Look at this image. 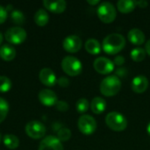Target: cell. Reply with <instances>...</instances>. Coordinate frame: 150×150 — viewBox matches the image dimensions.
Wrapping results in <instances>:
<instances>
[{
    "label": "cell",
    "mask_w": 150,
    "mask_h": 150,
    "mask_svg": "<svg viewBox=\"0 0 150 150\" xmlns=\"http://www.w3.org/2000/svg\"><path fill=\"white\" fill-rule=\"evenodd\" d=\"M126 46V39L123 35L113 33L105 37L102 42V49L108 54H116L123 50Z\"/></svg>",
    "instance_id": "cell-1"
},
{
    "label": "cell",
    "mask_w": 150,
    "mask_h": 150,
    "mask_svg": "<svg viewBox=\"0 0 150 150\" xmlns=\"http://www.w3.org/2000/svg\"><path fill=\"white\" fill-rule=\"evenodd\" d=\"M121 85V80L117 76H108L101 81L99 91L105 97H113L119 93Z\"/></svg>",
    "instance_id": "cell-2"
},
{
    "label": "cell",
    "mask_w": 150,
    "mask_h": 150,
    "mask_svg": "<svg viewBox=\"0 0 150 150\" xmlns=\"http://www.w3.org/2000/svg\"><path fill=\"white\" fill-rule=\"evenodd\" d=\"M106 126L115 132L124 131L127 127V120L119 112H111L105 116Z\"/></svg>",
    "instance_id": "cell-3"
},
{
    "label": "cell",
    "mask_w": 150,
    "mask_h": 150,
    "mask_svg": "<svg viewBox=\"0 0 150 150\" xmlns=\"http://www.w3.org/2000/svg\"><path fill=\"white\" fill-rule=\"evenodd\" d=\"M62 70L69 76H76L81 74L83 66L80 60L75 56H65L62 61Z\"/></svg>",
    "instance_id": "cell-4"
},
{
    "label": "cell",
    "mask_w": 150,
    "mask_h": 150,
    "mask_svg": "<svg viewBox=\"0 0 150 150\" xmlns=\"http://www.w3.org/2000/svg\"><path fill=\"white\" fill-rule=\"evenodd\" d=\"M97 13L99 19L105 24H110L113 22L117 16L116 9L114 5L110 2L100 3L97 10Z\"/></svg>",
    "instance_id": "cell-5"
},
{
    "label": "cell",
    "mask_w": 150,
    "mask_h": 150,
    "mask_svg": "<svg viewBox=\"0 0 150 150\" xmlns=\"http://www.w3.org/2000/svg\"><path fill=\"white\" fill-rule=\"evenodd\" d=\"M77 127L79 131L84 135H91L97 129L96 120L88 114H83L78 119Z\"/></svg>",
    "instance_id": "cell-6"
},
{
    "label": "cell",
    "mask_w": 150,
    "mask_h": 150,
    "mask_svg": "<svg viewBox=\"0 0 150 150\" xmlns=\"http://www.w3.org/2000/svg\"><path fill=\"white\" fill-rule=\"evenodd\" d=\"M26 32L18 26L16 27H11L9 28L4 34L5 40L11 43V44H14V45H18L23 43L25 39H26Z\"/></svg>",
    "instance_id": "cell-7"
},
{
    "label": "cell",
    "mask_w": 150,
    "mask_h": 150,
    "mask_svg": "<svg viewBox=\"0 0 150 150\" xmlns=\"http://www.w3.org/2000/svg\"><path fill=\"white\" fill-rule=\"evenodd\" d=\"M25 134L32 139H41L46 134V127L40 121L32 120L25 125Z\"/></svg>",
    "instance_id": "cell-8"
},
{
    "label": "cell",
    "mask_w": 150,
    "mask_h": 150,
    "mask_svg": "<svg viewBox=\"0 0 150 150\" xmlns=\"http://www.w3.org/2000/svg\"><path fill=\"white\" fill-rule=\"evenodd\" d=\"M114 63L106 57H98L93 62L94 69L101 75H108L114 70Z\"/></svg>",
    "instance_id": "cell-9"
},
{
    "label": "cell",
    "mask_w": 150,
    "mask_h": 150,
    "mask_svg": "<svg viewBox=\"0 0 150 150\" xmlns=\"http://www.w3.org/2000/svg\"><path fill=\"white\" fill-rule=\"evenodd\" d=\"M62 47L69 53H76L82 47V40L77 35H69L63 40Z\"/></svg>",
    "instance_id": "cell-10"
},
{
    "label": "cell",
    "mask_w": 150,
    "mask_h": 150,
    "mask_svg": "<svg viewBox=\"0 0 150 150\" xmlns=\"http://www.w3.org/2000/svg\"><path fill=\"white\" fill-rule=\"evenodd\" d=\"M39 150H63V146L57 137L49 135L41 141Z\"/></svg>",
    "instance_id": "cell-11"
},
{
    "label": "cell",
    "mask_w": 150,
    "mask_h": 150,
    "mask_svg": "<svg viewBox=\"0 0 150 150\" xmlns=\"http://www.w3.org/2000/svg\"><path fill=\"white\" fill-rule=\"evenodd\" d=\"M39 100L45 106H53L55 105L58 102L57 95L51 90L44 89L41 90L39 93Z\"/></svg>",
    "instance_id": "cell-12"
},
{
    "label": "cell",
    "mask_w": 150,
    "mask_h": 150,
    "mask_svg": "<svg viewBox=\"0 0 150 150\" xmlns=\"http://www.w3.org/2000/svg\"><path fill=\"white\" fill-rule=\"evenodd\" d=\"M40 81L46 86L53 87L57 83V78L54 72L49 68L42 69L39 73Z\"/></svg>",
    "instance_id": "cell-13"
},
{
    "label": "cell",
    "mask_w": 150,
    "mask_h": 150,
    "mask_svg": "<svg viewBox=\"0 0 150 150\" xmlns=\"http://www.w3.org/2000/svg\"><path fill=\"white\" fill-rule=\"evenodd\" d=\"M131 87L133 91H134L135 93H143L147 91L149 87V79L143 75H139L132 80Z\"/></svg>",
    "instance_id": "cell-14"
},
{
    "label": "cell",
    "mask_w": 150,
    "mask_h": 150,
    "mask_svg": "<svg viewBox=\"0 0 150 150\" xmlns=\"http://www.w3.org/2000/svg\"><path fill=\"white\" fill-rule=\"evenodd\" d=\"M43 4L47 9L53 13H62L66 10L67 7V3L64 0H57V1H50V0H44Z\"/></svg>",
    "instance_id": "cell-15"
},
{
    "label": "cell",
    "mask_w": 150,
    "mask_h": 150,
    "mask_svg": "<svg viewBox=\"0 0 150 150\" xmlns=\"http://www.w3.org/2000/svg\"><path fill=\"white\" fill-rule=\"evenodd\" d=\"M129 41L136 46H141L145 42V34L139 28H132L127 34Z\"/></svg>",
    "instance_id": "cell-16"
},
{
    "label": "cell",
    "mask_w": 150,
    "mask_h": 150,
    "mask_svg": "<svg viewBox=\"0 0 150 150\" xmlns=\"http://www.w3.org/2000/svg\"><path fill=\"white\" fill-rule=\"evenodd\" d=\"M91 112L95 114H101L106 109V101L101 97H96L91 103Z\"/></svg>",
    "instance_id": "cell-17"
},
{
    "label": "cell",
    "mask_w": 150,
    "mask_h": 150,
    "mask_svg": "<svg viewBox=\"0 0 150 150\" xmlns=\"http://www.w3.org/2000/svg\"><path fill=\"white\" fill-rule=\"evenodd\" d=\"M85 50L93 55H97L101 52V45L100 42L96 39H89L86 40L84 44Z\"/></svg>",
    "instance_id": "cell-18"
},
{
    "label": "cell",
    "mask_w": 150,
    "mask_h": 150,
    "mask_svg": "<svg viewBox=\"0 0 150 150\" xmlns=\"http://www.w3.org/2000/svg\"><path fill=\"white\" fill-rule=\"evenodd\" d=\"M16 56V50L13 47L10 45H4L0 47V57L6 61L11 62L12 61Z\"/></svg>",
    "instance_id": "cell-19"
},
{
    "label": "cell",
    "mask_w": 150,
    "mask_h": 150,
    "mask_svg": "<svg viewBox=\"0 0 150 150\" xmlns=\"http://www.w3.org/2000/svg\"><path fill=\"white\" fill-rule=\"evenodd\" d=\"M136 7L135 1L132 0H120L117 3V8L118 10L124 14L132 12Z\"/></svg>",
    "instance_id": "cell-20"
},
{
    "label": "cell",
    "mask_w": 150,
    "mask_h": 150,
    "mask_svg": "<svg viewBox=\"0 0 150 150\" xmlns=\"http://www.w3.org/2000/svg\"><path fill=\"white\" fill-rule=\"evenodd\" d=\"M33 19L36 25H38L39 26H44L48 23L49 16L44 9H40L34 14Z\"/></svg>",
    "instance_id": "cell-21"
},
{
    "label": "cell",
    "mask_w": 150,
    "mask_h": 150,
    "mask_svg": "<svg viewBox=\"0 0 150 150\" xmlns=\"http://www.w3.org/2000/svg\"><path fill=\"white\" fill-rule=\"evenodd\" d=\"M4 146L9 149H16L19 146V140L14 134H5L3 139Z\"/></svg>",
    "instance_id": "cell-22"
},
{
    "label": "cell",
    "mask_w": 150,
    "mask_h": 150,
    "mask_svg": "<svg viewBox=\"0 0 150 150\" xmlns=\"http://www.w3.org/2000/svg\"><path fill=\"white\" fill-rule=\"evenodd\" d=\"M146 54H147V53H146L145 49H143L142 47H135V48L132 49V51L130 52V56H131L132 60L136 62H142L145 59Z\"/></svg>",
    "instance_id": "cell-23"
},
{
    "label": "cell",
    "mask_w": 150,
    "mask_h": 150,
    "mask_svg": "<svg viewBox=\"0 0 150 150\" xmlns=\"http://www.w3.org/2000/svg\"><path fill=\"white\" fill-rule=\"evenodd\" d=\"M11 19L16 25H23L25 22V16L22 11L14 10L11 13Z\"/></svg>",
    "instance_id": "cell-24"
},
{
    "label": "cell",
    "mask_w": 150,
    "mask_h": 150,
    "mask_svg": "<svg viewBox=\"0 0 150 150\" xmlns=\"http://www.w3.org/2000/svg\"><path fill=\"white\" fill-rule=\"evenodd\" d=\"M8 112H9L8 102L0 97V123H2L6 119Z\"/></svg>",
    "instance_id": "cell-25"
},
{
    "label": "cell",
    "mask_w": 150,
    "mask_h": 150,
    "mask_svg": "<svg viewBox=\"0 0 150 150\" xmlns=\"http://www.w3.org/2000/svg\"><path fill=\"white\" fill-rule=\"evenodd\" d=\"M89 107H90L89 101L86 98H82L78 99L76 104V111L79 113L86 112L88 111Z\"/></svg>",
    "instance_id": "cell-26"
},
{
    "label": "cell",
    "mask_w": 150,
    "mask_h": 150,
    "mask_svg": "<svg viewBox=\"0 0 150 150\" xmlns=\"http://www.w3.org/2000/svg\"><path fill=\"white\" fill-rule=\"evenodd\" d=\"M11 88V81L4 76H0V92H8Z\"/></svg>",
    "instance_id": "cell-27"
},
{
    "label": "cell",
    "mask_w": 150,
    "mask_h": 150,
    "mask_svg": "<svg viewBox=\"0 0 150 150\" xmlns=\"http://www.w3.org/2000/svg\"><path fill=\"white\" fill-rule=\"evenodd\" d=\"M70 137H71V131L67 127L61 128L57 133V138L61 142H68L70 139Z\"/></svg>",
    "instance_id": "cell-28"
},
{
    "label": "cell",
    "mask_w": 150,
    "mask_h": 150,
    "mask_svg": "<svg viewBox=\"0 0 150 150\" xmlns=\"http://www.w3.org/2000/svg\"><path fill=\"white\" fill-rule=\"evenodd\" d=\"M55 107H56V109L58 111L62 112H67L69 110V105H68V103H66L65 101H62V100H60V101H58L56 103Z\"/></svg>",
    "instance_id": "cell-29"
},
{
    "label": "cell",
    "mask_w": 150,
    "mask_h": 150,
    "mask_svg": "<svg viewBox=\"0 0 150 150\" xmlns=\"http://www.w3.org/2000/svg\"><path fill=\"white\" fill-rule=\"evenodd\" d=\"M112 62H113L114 65H116V66H122V65L125 63L126 60H125L124 56H122V55H117V56L113 59Z\"/></svg>",
    "instance_id": "cell-30"
},
{
    "label": "cell",
    "mask_w": 150,
    "mask_h": 150,
    "mask_svg": "<svg viewBox=\"0 0 150 150\" xmlns=\"http://www.w3.org/2000/svg\"><path fill=\"white\" fill-rule=\"evenodd\" d=\"M57 83L61 87H68L69 85V80L65 76H62L57 80Z\"/></svg>",
    "instance_id": "cell-31"
},
{
    "label": "cell",
    "mask_w": 150,
    "mask_h": 150,
    "mask_svg": "<svg viewBox=\"0 0 150 150\" xmlns=\"http://www.w3.org/2000/svg\"><path fill=\"white\" fill-rule=\"evenodd\" d=\"M7 18V11L0 5V24H3Z\"/></svg>",
    "instance_id": "cell-32"
},
{
    "label": "cell",
    "mask_w": 150,
    "mask_h": 150,
    "mask_svg": "<svg viewBox=\"0 0 150 150\" xmlns=\"http://www.w3.org/2000/svg\"><path fill=\"white\" fill-rule=\"evenodd\" d=\"M135 4L140 8H146L149 5V3L146 0H140V1H135Z\"/></svg>",
    "instance_id": "cell-33"
},
{
    "label": "cell",
    "mask_w": 150,
    "mask_h": 150,
    "mask_svg": "<svg viewBox=\"0 0 150 150\" xmlns=\"http://www.w3.org/2000/svg\"><path fill=\"white\" fill-rule=\"evenodd\" d=\"M126 73H127V69H122V68H119L117 70H116V75L117 76L120 78V77H124L126 76Z\"/></svg>",
    "instance_id": "cell-34"
},
{
    "label": "cell",
    "mask_w": 150,
    "mask_h": 150,
    "mask_svg": "<svg viewBox=\"0 0 150 150\" xmlns=\"http://www.w3.org/2000/svg\"><path fill=\"white\" fill-rule=\"evenodd\" d=\"M145 51H146V53L150 56V40H149L146 42V45H145Z\"/></svg>",
    "instance_id": "cell-35"
},
{
    "label": "cell",
    "mask_w": 150,
    "mask_h": 150,
    "mask_svg": "<svg viewBox=\"0 0 150 150\" xmlns=\"http://www.w3.org/2000/svg\"><path fill=\"white\" fill-rule=\"evenodd\" d=\"M87 3L91 5H97V4H100V1L99 0H87Z\"/></svg>",
    "instance_id": "cell-36"
},
{
    "label": "cell",
    "mask_w": 150,
    "mask_h": 150,
    "mask_svg": "<svg viewBox=\"0 0 150 150\" xmlns=\"http://www.w3.org/2000/svg\"><path fill=\"white\" fill-rule=\"evenodd\" d=\"M147 132H148L149 135V136H150V122H149V123L148 127H147Z\"/></svg>",
    "instance_id": "cell-37"
},
{
    "label": "cell",
    "mask_w": 150,
    "mask_h": 150,
    "mask_svg": "<svg viewBox=\"0 0 150 150\" xmlns=\"http://www.w3.org/2000/svg\"><path fill=\"white\" fill-rule=\"evenodd\" d=\"M3 42V35H2V33H0V44Z\"/></svg>",
    "instance_id": "cell-38"
},
{
    "label": "cell",
    "mask_w": 150,
    "mask_h": 150,
    "mask_svg": "<svg viewBox=\"0 0 150 150\" xmlns=\"http://www.w3.org/2000/svg\"><path fill=\"white\" fill-rule=\"evenodd\" d=\"M0 142H1V134H0Z\"/></svg>",
    "instance_id": "cell-39"
}]
</instances>
